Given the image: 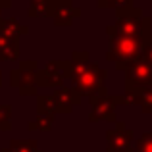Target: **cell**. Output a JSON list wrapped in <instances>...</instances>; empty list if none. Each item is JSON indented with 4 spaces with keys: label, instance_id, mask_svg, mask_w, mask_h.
<instances>
[{
    "label": "cell",
    "instance_id": "obj_8",
    "mask_svg": "<svg viewBox=\"0 0 152 152\" xmlns=\"http://www.w3.org/2000/svg\"><path fill=\"white\" fill-rule=\"evenodd\" d=\"M89 64H91L89 52H85V50L73 52V54H71V60H69V73H67V77H71V81L77 79L79 75L89 67Z\"/></svg>",
    "mask_w": 152,
    "mask_h": 152
},
{
    "label": "cell",
    "instance_id": "obj_2",
    "mask_svg": "<svg viewBox=\"0 0 152 152\" xmlns=\"http://www.w3.org/2000/svg\"><path fill=\"white\" fill-rule=\"evenodd\" d=\"M118 19H115L114 27L119 35H127V37H141L148 39L152 35L150 31V18L142 14L141 8L129 6L123 10H115Z\"/></svg>",
    "mask_w": 152,
    "mask_h": 152
},
{
    "label": "cell",
    "instance_id": "obj_7",
    "mask_svg": "<svg viewBox=\"0 0 152 152\" xmlns=\"http://www.w3.org/2000/svg\"><path fill=\"white\" fill-rule=\"evenodd\" d=\"M81 15V8H75L71 0H60V2L54 4V10H52V15L54 18V23L56 25H62V27H67L73 23L75 18Z\"/></svg>",
    "mask_w": 152,
    "mask_h": 152
},
{
    "label": "cell",
    "instance_id": "obj_4",
    "mask_svg": "<svg viewBox=\"0 0 152 152\" xmlns=\"http://www.w3.org/2000/svg\"><path fill=\"white\" fill-rule=\"evenodd\" d=\"M152 85V66L145 60H139L125 69V91L127 93H141Z\"/></svg>",
    "mask_w": 152,
    "mask_h": 152
},
{
    "label": "cell",
    "instance_id": "obj_14",
    "mask_svg": "<svg viewBox=\"0 0 152 152\" xmlns=\"http://www.w3.org/2000/svg\"><path fill=\"white\" fill-rule=\"evenodd\" d=\"M142 60L145 62H148L150 66H152V35L148 39L145 41V50H142Z\"/></svg>",
    "mask_w": 152,
    "mask_h": 152
},
{
    "label": "cell",
    "instance_id": "obj_21",
    "mask_svg": "<svg viewBox=\"0 0 152 152\" xmlns=\"http://www.w3.org/2000/svg\"><path fill=\"white\" fill-rule=\"evenodd\" d=\"M0 77H2V73H0ZM0 83H2V81H0Z\"/></svg>",
    "mask_w": 152,
    "mask_h": 152
},
{
    "label": "cell",
    "instance_id": "obj_15",
    "mask_svg": "<svg viewBox=\"0 0 152 152\" xmlns=\"http://www.w3.org/2000/svg\"><path fill=\"white\" fill-rule=\"evenodd\" d=\"M129 6H135L133 0H115V2H114L115 10H123V8H129Z\"/></svg>",
    "mask_w": 152,
    "mask_h": 152
},
{
    "label": "cell",
    "instance_id": "obj_10",
    "mask_svg": "<svg viewBox=\"0 0 152 152\" xmlns=\"http://www.w3.org/2000/svg\"><path fill=\"white\" fill-rule=\"evenodd\" d=\"M19 58V39L0 35V62H12Z\"/></svg>",
    "mask_w": 152,
    "mask_h": 152
},
{
    "label": "cell",
    "instance_id": "obj_3",
    "mask_svg": "<svg viewBox=\"0 0 152 152\" xmlns=\"http://www.w3.org/2000/svg\"><path fill=\"white\" fill-rule=\"evenodd\" d=\"M104 79H106V71L102 67H98L96 64L91 62L89 67L79 75L77 79H73L75 91L79 94H93V96H102L106 93L104 87Z\"/></svg>",
    "mask_w": 152,
    "mask_h": 152
},
{
    "label": "cell",
    "instance_id": "obj_1",
    "mask_svg": "<svg viewBox=\"0 0 152 152\" xmlns=\"http://www.w3.org/2000/svg\"><path fill=\"white\" fill-rule=\"evenodd\" d=\"M108 33V50L106 58L115 64L118 69H127L135 62L142 60V50H145V41L141 37H127L119 35L114 25L106 27Z\"/></svg>",
    "mask_w": 152,
    "mask_h": 152
},
{
    "label": "cell",
    "instance_id": "obj_13",
    "mask_svg": "<svg viewBox=\"0 0 152 152\" xmlns=\"http://www.w3.org/2000/svg\"><path fill=\"white\" fill-rule=\"evenodd\" d=\"M139 102L142 104L145 112H152V85H148L139 93Z\"/></svg>",
    "mask_w": 152,
    "mask_h": 152
},
{
    "label": "cell",
    "instance_id": "obj_12",
    "mask_svg": "<svg viewBox=\"0 0 152 152\" xmlns=\"http://www.w3.org/2000/svg\"><path fill=\"white\" fill-rule=\"evenodd\" d=\"M54 4L56 2H50V0H37V2H31L27 14H29L31 18H45V15H52Z\"/></svg>",
    "mask_w": 152,
    "mask_h": 152
},
{
    "label": "cell",
    "instance_id": "obj_17",
    "mask_svg": "<svg viewBox=\"0 0 152 152\" xmlns=\"http://www.w3.org/2000/svg\"><path fill=\"white\" fill-rule=\"evenodd\" d=\"M12 6V0H0V8H2V10H4V8H10Z\"/></svg>",
    "mask_w": 152,
    "mask_h": 152
},
{
    "label": "cell",
    "instance_id": "obj_5",
    "mask_svg": "<svg viewBox=\"0 0 152 152\" xmlns=\"http://www.w3.org/2000/svg\"><path fill=\"white\" fill-rule=\"evenodd\" d=\"M67 73H69V62L52 60L45 69H37L35 83L41 87H60L67 77Z\"/></svg>",
    "mask_w": 152,
    "mask_h": 152
},
{
    "label": "cell",
    "instance_id": "obj_20",
    "mask_svg": "<svg viewBox=\"0 0 152 152\" xmlns=\"http://www.w3.org/2000/svg\"><path fill=\"white\" fill-rule=\"evenodd\" d=\"M50 2H60V0H50Z\"/></svg>",
    "mask_w": 152,
    "mask_h": 152
},
{
    "label": "cell",
    "instance_id": "obj_11",
    "mask_svg": "<svg viewBox=\"0 0 152 152\" xmlns=\"http://www.w3.org/2000/svg\"><path fill=\"white\" fill-rule=\"evenodd\" d=\"M56 102H58L60 108H64V112H69L67 108L73 106V104H77L79 100H81V96H79L77 91L73 89H60L58 93H56Z\"/></svg>",
    "mask_w": 152,
    "mask_h": 152
},
{
    "label": "cell",
    "instance_id": "obj_19",
    "mask_svg": "<svg viewBox=\"0 0 152 152\" xmlns=\"http://www.w3.org/2000/svg\"><path fill=\"white\" fill-rule=\"evenodd\" d=\"M0 18H2V8H0Z\"/></svg>",
    "mask_w": 152,
    "mask_h": 152
},
{
    "label": "cell",
    "instance_id": "obj_9",
    "mask_svg": "<svg viewBox=\"0 0 152 152\" xmlns=\"http://www.w3.org/2000/svg\"><path fill=\"white\" fill-rule=\"evenodd\" d=\"M29 33V27L19 23L18 19H8V18H0V35L2 37H10V39H19L21 35Z\"/></svg>",
    "mask_w": 152,
    "mask_h": 152
},
{
    "label": "cell",
    "instance_id": "obj_16",
    "mask_svg": "<svg viewBox=\"0 0 152 152\" xmlns=\"http://www.w3.org/2000/svg\"><path fill=\"white\" fill-rule=\"evenodd\" d=\"M115 0H98V8H114Z\"/></svg>",
    "mask_w": 152,
    "mask_h": 152
},
{
    "label": "cell",
    "instance_id": "obj_18",
    "mask_svg": "<svg viewBox=\"0 0 152 152\" xmlns=\"http://www.w3.org/2000/svg\"><path fill=\"white\" fill-rule=\"evenodd\" d=\"M23 2H29L31 4V2H37V0H23Z\"/></svg>",
    "mask_w": 152,
    "mask_h": 152
},
{
    "label": "cell",
    "instance_id": "obj_6",
    "mask_svg": "<svg viewBox=\"0 0 152 152\" xmlns=\"http://www.w3.org/2000/svg\"><path fill=\"white\" fill-rule=\"evenodd\" d=\"M37 69V62H21L18 69H12V87H19L21 94H35L37 93V83H35Z\"/></svg>",
    "mask_w": 152,
    "mask_h": 152
}]
</instances>
